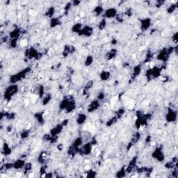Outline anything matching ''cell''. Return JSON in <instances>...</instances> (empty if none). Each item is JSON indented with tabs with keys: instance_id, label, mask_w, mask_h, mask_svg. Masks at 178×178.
<instances>
[{
	"instance_id": "cell-1",
	"label": "cell",
	"mask_w": 178,
	"mask_h": 178,
	"mask_svg": "<svg viewBox=\"0 0 178 178\" xmlns=\"http://www.w3.org/2000/svg\"><path fill=\"white\" fill-rule=\"evenodd\" d=\"M177 51V46H170L168 47H164L159 51L156 56V59L158 61L162 63H166L169 60L170 57L174 51Z\"/></svg>"
},
{
	"instance_id": "cell-2",
	"label": "cell",
	"mask_w": 178,
	"mask_h": 178,
	"mask_svg": "<svg viewBox=\"0 0 178 178\" xmlns=\"http://www.w3.org/2000/svg\"><path fill=\"white\" fill-rule=\"evenodd\" d=\"M31 71V68L30 67L24 68L23 70H20L18 73L13 74L9 77V82L11 84H18L19 82L22 81L23 79H25L27 74Z\"/></svg>"
},
{
	"instance_id": "cell-3",
	"label": "cell",
	"mask_w": 178,
	"mask_h": 178,
	"mask_svg": "<svg viewBox=\"0 0 178 178\" xmlns=\"http://www.w3.org/2000/svg\"><path fill=\"white\" fill-rule=\"evenodd\" d=\"M163 71V67L154 66L152 68H148L145 71V76L148 81H152L153 79H158L162 74Z\"/></svg>"
},
{
	"instance_id": "cell-4",
	"label": "cell",
	"mask_w": 178,
	"mask_h": 178,
	"mask_svg": "<svg viewBox=\"0 0 178 178\" xmlns=\"http://www.w3.org/2000/svg\"><path fill=\"white\" fill-rule=\"evenodd\" d=\"M19 92L18 84H10L9 86L6 88L4 92V98L7 102H10Z\"/></svg>"
},
{
	"instance_id": "cell-5",
	"label": "cell",
	"mask_w": 178,
	"mask_h": 178,
	"mask_svg": "<svg viewBox=\"0 0 178 178\" xmlns=\"http://www.w3.org/2000/svg\"><path fill=\"white\" fill-rule=\"evenodd\" d=\"M24 56L29 60H41L43 57V54L40 52L36 47H30L24 51Z\"/></svg>"
},
{
	"instance_id": "cell-6",
	"label": "cell",
	"mask_w": 178,
	"mask_h": 178,
	"mask_svg": "<svg viewBox=\"0 0 178 178\" xmlns=\"http://www.w3.org/2000/svg\"><path fill=\"white\" fill-rule=\"evenodd\" d=\"M93 145L91 144V143L89 141L85 142L83 145L79 148V154L80 156L82 157H87L91 155L93 152Z\"/></svg>"
},
{
	"instance_id": "cell-7",
	"label": "cell",
	"mask_w": 178,
	"mask_h": 178,
	"mask_svg": "<svg viewBox=\"0 0 178 178\" xmlns=\"http://www.w3.org/2000/svg\"><path fill=\"white\" fill-rule=\"evenodd\" d=\"M166 121L168 123H173L177 120V112L171 107H168L165 115Z\"/></svg>"
},
{
	"instance_id": "cell-8",
	"label": "cell",
	"mask_w": 178,
	"mask_h": 178,
	"mask_svg": "<svg viewBox=\"0 0 178 178\" xmlns=\"http://www.w3.org/2000/svg\"><path fill=\"white\" fill-rule=\"evenodd\" d=\"M152 157L157 161L158 162H163L166 159V155L164 154L163 149H162V146L157 147V148L153 150L152 152Z\"/></svg>"
},
{
	"instance_id": "cell-9",
	"label": "cell",
	"mask_w": 178,
	"mask_h": 178,
	"mask_svg": "<svg viewBox=\"0 0 178 178\" xmlns=\"http://www.w3.org/2000/svg\"><path fill=\"white\" fill-rule=\"evenodd\" d=\"M118 10L116 7H109L104 10V12L102 15V18L106 20H111V19H115L118 15Z\"/></svg>"
},
{
	"instance_id": "cell-10",
	"label": "cell",
	"mask_w": 178,
	"mask_h": 178,
	"mask_svg": "<svg viewBox=\"0 0 178 178\" xmlns=\"http://www.w3.org/2000/svg\"><path fill=\"white\" fill-rule=\"evenodd\" d=\"M152 26V19L150 18H144L139 20V28L142 32L147 31Z\"/></svg>"
},
{
	"instance_id": "cell-11",
	"label": "cell",
	"mask_w": 178,
	"mask_h": 178,
	"mask_svg": "<svg viewBox=\"0 0 178 178\" xmlns=\"http://www.w3.org/2000/svg\"><path fill=\"white\" fill-rule=\"evenodd\" d=\"M138 159H139V157H138L137 156L133 157L131 159V160L129 162L127 166H125V170L127 174L132 173L134 171H136V169H137V168Z\"/></svg>"
},
{
	"instance_id": "cell-12",
	"label": "cell",
	"mask_w": 178,
	"mask_h": 178,
	"mask_svg": "<svg viewBox=\"0 0 178 178\" xmlns=\"http://www.w3.org/2000/svg\"><path fill=\"white\" fill-rule=\"evenodd\" d=\"M93 33H94V28L93 26L90 25H84L83 28L78 35L81 37L90 38L93 35Z\"/></svg>"
},
{
	"instance_id": "cell-13",
	"label": "cell",
	"mask_w": 178,
	"mask_h": 178,
	"mask_svg": "<svg viewBox=\"0 0 178 178\" xmlns=\"http://www.w3.org/2000/svg\"><path fill=\"white\" fill-rule=\"evenodd\" d=\"M100 101H99L98 99H95L92 100L91 102L88 104L86 111L89 114H92V113L96 112L100 108Z\"/></svg>"
},
{
	"instance_id": "cell-14",
	"label": "cell",
	"mask_w": 178,
	"mask_h": 178,
	"mask_svg": "<svg viewBox=\"0 0 178 178\" xmlns=\"http://www.w3.org/2000/svg\"><path fill=\"white\" fill-rule=\"evenodd\" d=\"M141 134L140 132L139 131L136 132L132 135V137L130 142L127 145V150H129L130 148H132V147L133 145L137 144V143L141 140Z\"/></svg>"
},
{
	"instance_id": "cell-15",
	"label": "cell",
	"mask_w": 178,
	"mask_h": 178,
	"mask_svg": "<svg viewBox=\"0 0 178 178\" xmlns=\"http://www.w3.org/2000/svg\"><path fill=\"white\" fill-rule=\"evenodd\" d=\"M64 129V127L62 125V124L59 123L51 128L50 131H49V134H50L51 136H52V137H59L63 132Z\"/></svg>"
},
{
	"instance_id": "cell-16",
	"label": "cell",
	"mask_w": 178,
	"mask_h": 178,
	"mask_svg": "<svg viewBox=\"0 0 178 178\" xmlns=\"http://www.w3.org/2000/svg\"><path fill=\"white\" fill-rule=\"evenodd\" d=\"M22 34V29L20 28H14L9 32V39H18Z\"/></svg>"
},
{
	"instance_id": "cell-17",
	"label": "cell",
	"mask_w": 178,
	"mask_h": 178,
	"mask_svg": "<svg viewBox=\"0 0 178 178\" xmlns=\"http://www.w3.org/2000/svg\"><path fill=\"white\" fill-rule=\"evenodd\" d=\"M26 162L23 158H19L13 162V169L19 171V170H22L25 165Z\"/></svg>"
},
{
	"instance_id": "cell-18",
	"label": "cell",
	"mask_w": 178,
	"mask_h": 178,
	"mask_svg": "<svg viewBox=\"0 0 178 178\" xmlns=\"http://www.w3.org/2000/svg\"><path fill=\"white\" fill-rule=\"evenodd\" d=\"M49 159V154L46 151H43L41 152V154H39V156L38 157V163L41 164V165L43 164H47V162Z\"/></svg>"
},
{
	"instance_id": "cell-19",
	"label": "cell",
	"mask_w": 178,
	"mask_h": 178,
	"mask_svg": "<svg viewBox=\"0 0 178 178\" xmlns=\"http://www.w3.org/2000/svg\"><path fill=\"white\" fill-rule=\"evenodd\" d=\"M74 51H75V47L73 45H66L64 47V50L62 51V55L64 58H66L70 54H73Z\"/></svg>"
},
{
	"instance_id": "cell-20",
	"label": "cell",
	"mask_w": 178,
	"mask_h": 178,
	"mask_svg": "<svg viewBox=\"0 0 178 178\" xmlns=\"http://www.w3.org/2000/svg\"><path fill=\"white\" fill-rule=\"evenodd\" d=\"M62 24V21L60 17H54L49 20V27L54 29Z\"/></svg>"
},
{
	"instance_id": "cell-21",
	"label": "cell",
	"mask_w": 178,
	"mask_h": 178,
	"mask_svg": "<svg viewBox=\"0 0 178 178\" xmlns=\"http://www.w3.org/2000/svg\"><path fill=\"white\" fill-rule=\"evenodd\" d=\"M87 120V115L85 113H79L76 116L75 122L78 125H82Z\"/></svg>"
},
{
	"instance_id": "cell-22",
	"label": "cell",
	"mask_w": 178,
	"mask_h": 178,
	"mask_svg": "<svg viewBox=\"0 0 178 178\" xmlns=\"http://www.w3.org/2000/svg\"><path fill=\"white\" fill-rule=\"evenodd\" d=\"M79 148H76L72 144H71L68 147V150H67V154L70 157H74L76 154H79Z\"/></svg>"
},
{
	"instance_id": "cell-23",
	"label": "cell",
	"mask_w": 178,
	"mask_h": 178,
	"mask_svg": "<svg viewBox=\"0 0 178 178\" xmlns=\"http://www.w3.org/2000/svg\"><path fill=\"white\" fill-rule=\"evenodd\" d=\"M71 99V97H65L64 99H62V100L61 101L60 103H59V109L61 111H66V108L68 106L69 102H70V100Z\"/></svg>"
},
{
	"instance_id": "cell-24",
	"label": "cell",
	"mask_w": 178,
	"mask_h": 178,
	"mask_svg": "<svg viewBox=\"0 0 178 178\" xmlns=\"http://www.w3.org/2000/svg\"><path fill=\"white\" fill-rule=\"evenodd\" d=\"M118 50L116 48H112L107 51L106 54V59L108 61H112L117 56Z\"/></svg>"
},
{
	"instance_id": "cell-25",
	"label": "cell",
	"mask_w": 178,
	"mask_h": 178,
	"mask_svg": "<svg viewBox=\"0 0 178 178\" xmlns=\"http://www.w3.org/2000/svg\"><path fill=\"white\" fill-rule=\"evenodd\" d=\"M99 79L102 81H107L111 79L112 76V72L109 70H102L99 73Z\"/></svg>"
},
{
	"instance_id": "cell-26",
	"label": "cell",
	"mask_w": 178,
	"mask_h": 178,
	"mask_svg": "<svg viewBox=\"0 0 178 178\" xmlns=\"http://www.w3.org/2000/svg\"><path fill=\"white\" fill-rule=\"evenodd\" d=\"M34 117L37 122L40 125H43L45 123V118H44V112H38L34 114Z\"/></svg>"
},
{
	"instance_id": "cell-27",
	"label": "cell",
	"mask_w": 178,
	"mask_h": 178,
	"mask_svg": "<svg viewBox=\"0 0 178 178\" xmlns=\"http://www.w3.org/2000/svg\"><path fill=\"white\" fill-rule=\"evenodd\" d=\"M141 72H142V66L141 65H137L133 68L132 74V79H136L138 76L140 75Z\"/></svg>"
},
{
	"instance_id": "cell-28",
	"label": "cell",
	"mask_w": 178,
	"mask_h": 178,
	"mask_svg": "<svg viewBox=\"0 0 178 178\" xmlns=\"http://www.w3.org/2000/svg\"><path fill=\"white\" fill-rule=\"evenodd\" d=\"M83 24H82L81 22H76L74 23L73 25L71 27V31L72 33H74L75 34H79V32L81 31V30L82 29V28H83Z\"/></svg>"
},
{
	"instance_id": "cell-29",
	"label": "cell",
	"mask_w": 178,
	"mask_h": 178,
	"mask_svg": "<svg viewBox=\"0 0 178 178\" xmlns=\"http://www.w3.org/2000/svg\"><path fill=\"white\" fill-rule=\"evenodd\" d=\"M2 153L6 157L10 156L12 153V148H11L10 145L6 142H4L2 145Z\"/></svg>"
},
{
	"instance_id": "cell-30",
	"label": "cell",
	"mask_w": 178,
	"mask_h": 178,
	"mask_svg": "<svg viewBox=\"0 0 178 178\" xmlns=\"http://www.w3.org/2000/svg\"><path fill=\"white\" fill-rule=\"evenodd\" d=\"M55 13H56V9L54 6H51L49 7L47 9V10L46 11V12L45 13V15L46 16V18H49L50 20L51 18H52L54 17Z\"/></svg>"
},
{
	"instance_id": "cell-31",
	"label": "cell",
	"mask_w": 178,
	"mask_h": 178,
	"mask_svg": "<svg viewBox=\"0 0 178 178\" xmlns=\"http://www.w3.org/2000/svg\"><path fill=\"white\" fill-rule=\"evenodd\" d=\"M34 90H35V93L36 94V95H38V96L41 99L43 98L44 95H45V88H44L43 86H42V85L38 86L36 87Z\"/></svg>"
},
{
	"instance_id": "cell-32",
	"label": "cell",
	"mask_w": 178,
	"mask_h": 178,
	"mask_svg": "<svg viewBox=\"0 0 178 178\" xmlns=\"http://www.w3.org/2000/svg\"><path fill=\"white\" fill-rule=\"evenodd\" d=\"M51 99H52V95L51 93H45L43 98L41 99V103L43 106H46V105L49 104V102H51Z\"/></svg>"
},
{
	"instance_id": "cell-33",
	"label": "cell",
	"mask_w": 178,
	"mask_h": 178,
	"mask_svg": "<svg viewBox=\"0 0 178 178\" xmlns=\"http://www.w3.org/2000/svg\"><path fill=\"white\" fill-rule=\"evenodd\" d=\"M85 142H84L83 138H82L81 136H79V137L75 138V139L73 141V142H72V144L74 145L75 147H76V148H79Z\"/></svg>"
},
{
	"instance_id": "cell-34",
	"label": "cell",
	"mask_w": 178,
	"mask_h": 178,
	"mask_svg": "<svg viewBox=\"0 0 178 178\" xmlns=\"http://www.w3.org/2000/svg\"><path fill=\"white\" fill-rule=\"evenodd\" d=\"M93 13L96 15L97 17H99V15H102L103 13L104 12V9L103 8L102 6L101 5H97L96 6H95L93 9Z\"/></svg>"
},
{
	"instance_id": "cell-35",
	"label": "cell",
	"mask_w": 178,
	"mask_h": 178,
	"mask_svg": "<svg viewBox=\"0 0 178 178\" xmlns=\"http://www.w3.org/2000/svg\"><path fill=\"white\" fill-rule=\"evenodd\" d=\"M118 120H119V118H118L117 116H116V115H115V116H114L112 118H110L106 122V126H107V127H112V126L114 125L115 124L117 123Z\"/></svg>"
},
{
	"instance_id": "cell-36",
	"label": "cell",
	"mask_w": 178,
	"mask_h": 178,
	"mask_svg": "<svg viewBox=\"0 0 178 178\" xmlns=\"http://www.w3.org/2000/svg\"><path fill=\"white\" fill-rule=\"evenodd\" d=\"M93 63H94V57L91 54L87 55L84 60V66L86 67H90L93 65Z\"/></svg>"
},
{
	"instance_id": "cell-37",
	"label": "cell",
	"mask_w": 178,
	"mask_h": 178,
	"mask_svg": "<svg viewBox=\"0 0 178 178\" xmlns=\"http://www.w3.org/2000/svg\"><path fill=\"white\" fill-rule=\"evenodd\" d=\"M177 9V1H175L174 3H172L171 5H169L166 9V12L168 14H173Z\"/></svg>"
},
{
	"instance_id": "cell-38",
	"label": "cell",
	"mask_w": 178,
	"mask_h": 178,
	"mask_svg": "<svg viewBox=\"0 0 178 178\" xmlns=\"http://www.w3.org/2000/svg\"><path fill=\"white\" fill-rule=\"evenodd\" d=\"M32 169H33V164H32V163H31V162H26L24 166V168H23L22 171L24 174H28L31 173Z\"/></svg>"
},
{
	"instance_id": "cell-39",
	"label": "cell",
	"mask_w": 178,
	"mask_h": 178,
	"mask_svg": "<svg viewBox=\"0 0 178 178\" xmlns=\"http://www.w3.org/2000/svg\"><path fill=\"white\" fill-rule=\"evenodd\" d=\"M107 24V20L104 18H102V20L99 21L98 24H97V27L100 31L104 30L106 28Z\"/></svg>"
},
{
	"instance_id": "cell-40",
	"label": "cell",
	"mask_w": 178,
	"mask_h": 178,
	"mask_svg": "<svg viewBox=\"0 0 178 178\" xmlns=\"http://www.w3.org/2000/svg\"><path fill=\"white\" fill-rule=\"evenodd\" d=\"M126 174H127V173H126L125 166H123V167H122L121 168H120V169L118 172H116V177L122 178V177H125Z\"/></svg>"
},
{
	"instance_id": "cell-41",
	"label": "cell",
	"mask_w": 178,
	"mask_h": 178,
	"mask_svg": "<svg viewBox=\"0 0 178 178\" xmlns=\"http://www.w3.org/2000/svg\"><path fill=\"white\" fill-rule=\"evenodd\" d=\"M30 134V130L29 129H24L20 133V137L22 140L26 139L29 137Z\"/></svg>"
},
{
	"instance_id": "cell-42",
	"label": "cell",
	"mask_w": 178,
	"mask_h": 178,
	"mask_svg": "<svg viewBox=\"0 0 178 178\" xmlns=\"http://www.w3.org/2000/svg\"><path fill=\"white\" fill-rule=\"evenodd\" d=\"M176 166H177V164L176 162H174L173 161H171V162H166L164 164V167L167 168L168 170H173Z\"/></svg>"
},
{
	"instance_id": "cell-43",
	"label": "cell",
	"mask_w": 178,
	"mask_h": 178,
	"mask_svg": "<svg viewBox=\"0 0 178 178\" xmlns=\"http://www.w3.org/2000/svg\"><path fill=\"white\" fill-rule=\"evenodd\" d=\"M93 86H94V81H93V80H89V81H88L86 83L85 86H84V92L89 91V90H91L92 88L93 87Z\"/></svg>"
},
{
	"instance_id": "cell-44",
	"label": "cell",
	"mask_w": 178,
	"mask_h": 178,
	"mask_svg": "<svg viewBox=\"0 0 178 178\" xmlns=\"http://www.w3.org/2000/svg\"><path fill=\"white\" fill-rule=\"evenodd\" d=\"M18 39H9V42H8V45H9L10 48L15 49L17 47L18 45Z\"/></svg>"
},
{
	"instance_id": "cell-45",
	"label": "cell",
	"mask_w": 178,
	"mask_h": 178,
	"mask_svg": "<svg viewBox=\"0 0 178 178\" xmlns=\"http://www.w3.org/2000/svg\"><path fill=\"white\" fill-rule=\"evenodd\" d=\"M86 177H95L97 175V172L93 169H89L86 172Z\"/></svg>"
},
{
	"instance_id": "cell-46",
	"label": "cell",
	"mask_w": 178,
	"mask_h": 178,
	"mask_svg": "<svg viewBox=\"0 0 178 178\" xmlns=\"http://www.w3.org/2000/svg\"><path fill=\"white\" fill-rule=\"evenodd\" d=\"M125 114V109L124 108H120V109H118V111H116V116H118V118H120L122 117V116H123L124 114Z\"/></svg>"
},
{
	"instance_id": "cell-47",
	"label": "cell",
	"mask_w": 178,
	"mask_h": 178,
	"mask_svg": "<svg viewBox=\"0 0 178 178\" xmlns=\"http://www.w3.org/2000/svg\"><path fill=\"white\" fill-rule=\"evenodd\" d=\"M105 97H106V95H105V93L103 91H100L97 93L96 99H98V100L100 101V102H102V101H103L105 99Z\"/></svg>"
},
{
	"instance_id": "cell-48",
	"label": "cell",
	"mask_w": 178,
	"mask_h": 178,
	"mask_svg": "<svg viewBox=\"0 0 178 178\" xmlns=\"http://www.w3.org/2000/svg\"><path fill=\"white\" fill-rule=\"evenodd\" d=\"M51 139V136L49 133L45 134L43 136V138H42V139H43V141H45V142H47V143L50 142Z\"/></svg>"
},
{
	"instance_id": "cell-49",
	"label": "cell",
	"mask_w": 178,
	"mask_h": 178,
	"mask_svg": "<svg viewBox=\"0 0 178 178\" xmlns=\"http://www.w3.org/2000/svg\"><path fill=\"white\" fill-rule=\"evenodd\" d=\"M72 1L67 2L66 4V5L64 6V11L65 12H69V11L72 9Z\"/></svg>"
},
{
	"instance_id": "cell-50",
	"label": "cell",
	"mask_w": 178,
	"mask_h": 178,
	"mask_svg": "<svg viewBox=\"0 0 178 178\" xmlns=\"http://www.w3.org/2000/svg\"><path fill=\"white\" fill-rule=\"evenodd\" d=\"M132 15H133V11L131 8H128L127 10L125 11V13H124V15L126 17H132Z\"/></svg>"
},
{
	"instance_id": "cell-51",
	"label": "cell",
	"mask_w": 178,
	"mask_h": 178,
	"mask_svg": "<svg viewBox=\"0 0 178 178\" xmlns=\"http://www.w3.org/2000/svg\"><path fill=\"white\" fill-rule=\"evenodd\" d=\"M81 1H79V0H74V1H72V7H76V6H79L81 4Z\"/></svg>"
},
{
	"instance_id": "cell-52",
	"label": "cell",
	"mask_w": 178,
	"mask_h": 178,
	"mask_svg": "<svg viewBox=\"0 0 178 178\" xmlns=\"http://www.w3.org/2000/svg\"><path fill=\"white\" fill-rule=\"evenodd\" d=\"M172 40H173V42H174L175 44H177V32H175L173 34V36H172Z\"/></svg>"
},
{
	"instance_id": "cell-53",
	"label": "cell",
	"mask_w": 178,
	"mask_h": 178,
	"mask_svg": "<svg viewBox=\"0 0 178 178\" xmlns=\"http://www.w3.org/2000/svg\"><path fill=\"white\" fill-rule=\"evenodd\" d=\"M61 123L62 124V125L64 126V127H66L68 125V124H69V119H65V120H63V121L61 122Z\"/></svg>"
},
{
	"instance_id": "cell-54",
	"label": "cell",
	"mask_w": 178,
	"mask_h": 178,
	"mask_svg": "<svg viewBox=\"0 0 178 178\" xmlns=\"http://www.w3.org/2000/svg\"><path fill=\"white\" fill-rule=\"evenodd\" d=\"M56 148L58 149V150L59 151H62L64 149V145L62 144V143H59L56 145Z\"/></svg>"
},
{
	"instance_id": "cell-55",
	"label": "cell",
	"mask_w": 178,
	"mask_h": 178,
	"mask_svg": "<svg viewBox=\"0 0 178 178\" xmlns=\"http://www.w3.org/2000/svg\"><path fill=\"white\" fill-rule=\"evenodd\" d=\"M6 129L7 132L10 133V132H12V130H13V126L11 125H8L7 127H6Z\"/></svg>"
},
{
	"instance_id": "cell-56",
	"label": "cell",
	"mask_w": 178,
	"mask_h": 178,
	"mask_svg": "<svg viewBox=\"0 0 178 178\" xmlns=\"http://www.w3.org/2000/svg\"><path fill=\"white\" fill-rule=\"evenodd\" d=\"M145 141L146 143H150L151 141V136H148V137L145 138Z\"/></svg>"
}]
</instances>
